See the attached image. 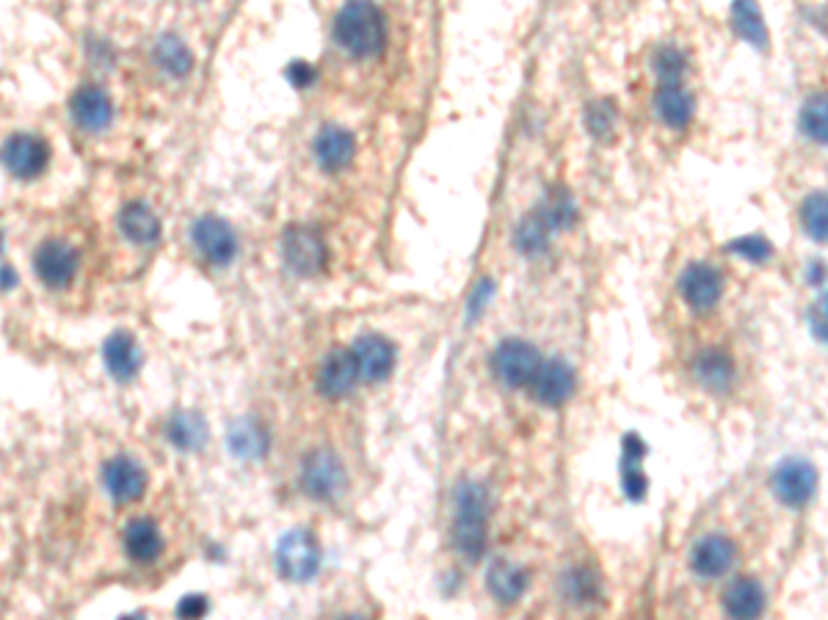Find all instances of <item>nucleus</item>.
<instances>
[{"label": "nucleus", "mask_w": 828, "mask_h": 620, "mask_svg": "<svg viewBox=\"0 0 828 620\" xmlns=\"http://www.w3.org/2000/svg\"><path fill=\"white\" fill-rule=\"evenodd\" d=\"M340 47L356 59H368L385 45V23L370 0H348L334 20Z\"/></svg>", "instance_id": "obj_1"}, {"label": "nucleus", "mask_w": 828, "mask_h": 620, "mask_svg": "<svg viewBox=\"0 0 828 620\" xmlns=\"http://www.w3.org/2000/svg\"><path fill=\"white\" fill-rule=\"evenodd\" d=\"M486 518H489V497L478 482H461L456 491V546L470 562H478L486 549Z\"/></svg>", "instance_id": "obj_2"}, {"label": "nucleus", "mask_w": 828, "mask_h": 620, "mask_svg": "<svg viewBox=\"0 0 828 620\" xmlns=\"http://www.w3.org/2000/svg\"><path fill=\"white\" fill-rule=\"evenodd\" d=\"M0 163L14 180H39L50 166V144L36 133H14L0 146Z\"/></svg>", "instance_id": "obj_3"}, {"label": "nucleus", "mask_w": 828, "mask_h": 620, "mask_svg": "<svg viewBox=\"0 0 828 620\" xmlns=\"http://www.w3.org/2000/svg\"><path fill=\"white\" fill-rule=\"evenodd\" d=\"M81 271V251L61 238H50L34 251V273L47 290H67Z\"/></svg>", "instance_id": "obj_4"}, {"label": "nucleus", "mask_w": 828, "mask_h": 620, "mask_svg": "<svg viewBox=\"0 0 828 620\" xmlns=\"http://www.w3.org/2000/svg\"><path fill=\"white\" fill-rule=\"evenodd\" d=\"M321 546H318L316 535L307 529H293L276 546V569L291 582L312 580L321 569Z\"/></svg>", "instance_id": "obj_5"}, {"label": "nucleus", "mask_w": 828, "mask_h": 620, "mask_svg": "<svg viewBox=\"0 0 828 620\" xmlns=\"http://www.w3.org/2000/svg\"><path fill=\"white\" fill-rule=\"evenodd\" d=\"M191 243L208 265L227 267L238 257V238L235 229L218 215H202L191 224Z\"/></svg>", "instance_id": "obj_6"}, {"label": "nucleus", "mask_w": 828, "mask_h": 620, "mask_svg": "<svg viewBox=\"0 0 828 620\" xmlns=\"http://www.w3.org/2000/svg\"><path fill=\"white\" fill-rule=\"evenodd\" d=\"M345 466L329 450H316L312 455L304 458L301 466V488L307 497L318 499V502H332L345 491Z\"/></svg>", "instance_id": "obj_7"}, {"label": "nucleus", "mask_w": 828, "mask_h": 620, "mask_svg": "<svg viewBox=\"0 0 828 620\" xmlns=\"http://www.w3.org/2000/svg\"><path fill=\"white\" fill-rule=\"evenodd\" d=\"M770 486H773V493L782 504H788V508H804L817 491V472L809 461L788 458L776 466Z\"/></svg>", "instance_id": "obj_8"}, {"label": "nucleus", "mask_w": 828, "mask_h": 620, "mask_svg": "<svg viewBox=\"0 0 828 620\" xmlns=\"http://www.w3.org/2000/svg\"><path fill=\"white\" fill-rule=\"evenodd\" d=\"M70 114L83 133L97 135L111 128L114 117H117V108H114V99L106 88L86 83V86H81L72 94Z\"/></svg>", "instance_id": "obj_9"}, {"label": "nucleus", "mask_w": 828, "mask_h": 620, "mask_svg": "<svg viewBox=\"0 0 828 620\" xmlns=\"http://www.w3.org/2000/svg\"><path fill=\"white\" fill-rule=\"evenodd\" d=\"M282 257H285V265L298 276H316L327 265V246L312 229L291 227L282 238Z\"/></svg>", "instance_id": "obj_10"}, {"label": "nucleus", "mask_w": 828, "mask_h": 620, "mask_svg": "<svg viewBox=\"0 0 828 620\" xmlns=\"http://www.w3.org/2000/svg\"><path fill=\"white\" fill-rule=\"evenodd\" d=\"M495 375L500 378L506 386H528L536 367L542 365V356L525 339H506L500 348L495 350Z\"/></svg>", "instance_id": "obj_11"}, {"label": "nucleus", "mask_w": 828, "mask_h": 620, "mask_svg": "<svg viewBox=\"0 0 828 620\" xmlns=\"http://www.w3.org/2000/svg\"><path fill=\"white\" fill-rule=\"evenodd\" d=\"M146 482L150 480H146L144 466L139 461L128 458V455L111 458L103 466V486L117 504L139 502L146 491Z\"/></svg>", "instance_id": "obj_12"}, {"label": "nucleus", "mask_w": 828, "mask_h": 620, "mask_svg": "<svg viewBox=\"0 0 828 620\" xmlns=\"http://www.w3.org/2000/svg\"><path fill=\"white\" fill-rule=\"evenodd\" d=\"M723 282L718 276V271L707 262H694V265L685 267V273L679 276V296L685 298L694 312H710L718 301H721Z\"/></svg>", "instance_id": "obj_13"}, {"label": "nucleus", "mask_w": 828, "mask_h": 620, "mask_svg": "<svg viewBox=\"0 0 828 620\" xmlns=\"http://www.w3.org/2000/svg\"><path fill=\"white\" fill-rule=\"evenodd\" d=\"M531 392L542 406L558 408L564 406L575 392V370L566 361H542L533 372Z\"/></svg>", "instance_id": "obj_14"}, {"label": "nucleus", "mask_w": 828, "mask_h": 620, "mask_svg": "<svg viewBox=\"0 0 828 620\" xmlns=\"http://www.w3.org/2000/svg\"><path fill=\"white\" fill-rule=\"evenodd\" d=\"M356 359V370H359V378L365 381H385L387 375L395 367V345L390 339H385L381 334H365L356 339V345L351 348Z\"/></svg>", "instance_id": "obj_15"}, {"label": "nucleus", "mask_w": 828, "mask_h": 620, "mask_svg": "<svg viewBox=\"0 0 828 620\" xmlns=\"http://www.w3.org/2000/svg\"><path fill=\"white\" fill-rule=\"evenodd\" d=\"M359 381V370H356V359L351 350L334 348L321 365V375H318V386L327 394L329 401H340Z\"/></svg>", "instance_id": "obj_16"}, {"label": "nucleus", "mask_w": 828, "mask_h": 620, "mask_svg": "<svg viewBox=\"0 0 828 620\" xmlns=\"http://www.w3.org/2000/svg\"><path fill=\"white\" fill-rule=\"evenodd\" d=\"M103 361H106V370L111 372L117 381L125 383L139 375L144 354H141L133 334H128V331H114L106 339V345H103Z\"/></svg>", "instance_id": "obj_17"}, {"label": "nucleus", "mask_w": 828, "mask_h": 620, "mask_svg": "<svg viewBox=\"0 0 828 620\" xmlns=\"http://www.w3.org/2000/svg\"><path fill=\"white\" fill-rule=\"evenodd\" d=\"M119 229H122V235L130 243L141 246V249H150V246L158 243L161 233H164L158 213L144 202L125 204L122 213H119Z\"/></svg>", "instance_id": "obj_18"}, {"label": "nucleus", "mask_w": 828, "mask_h": 620, "mask_svg": "<svg viewBox=\"0 0 828 620\" xmlns=\"http://www.w3.org/2000/svg\"><path fill=\"white\" fill-rule=\"evenodd\" d=\"M735 544L723 535H707L699 544L694 546V555H690V565L699 576H723L726 571L735 565Z\"/></svg>", "instance_id": "obj_19"}, {"label": "nucleus", "mask_w": 828, "mask_h": 620, "mask_svg": "<svg viewBox=\"0 0 828 620\" xmlns=\"http://www.w3.org/2000/svg\"><path fill=\"white\" fill-rule=\"evenodd\" d=\"M166 439L177 450H182V453H197V450H204V444L211 441V428H208L202 414L177 412L166 422Z\"/></svg>", "instance_id": "obj_20"}, {"label": "nucleus", "mask_w": 828, "mask_h": 620, "mask_svg": "<svg viewBox=\"0 0 828 620\" xmlns=\"http://www.w3.org/2000/svg\"><path fill=\"white\" fill-rule=\"evenodd\" d=\"M227 446L238 461H260L269 453V430L257 419H238L229 428Z\"/></svg>", "instance_id": "obj_21"}, {"label": "nucleus", "mask_w": 828, "mask_h": 620, "mask_svg": "<svg viewBox=\"0 0 828 620\" xmlns=\"http://www.w3.org/2000/svg\"><path fill=\"white\" fill-rule=\"evenodd\" d=\"M356 141L345 128H323L316 139V157L327 171H340L354 160Z\"/></svg>", "instance_id": "obj_22"}, {"label": "nucleus", "mask_w": 828, "mask_h": 620, "mask_svg": "<svg viewBox=\"0 0 828 620\" xmlns=\"http://www.w3.org/2000/svg\"><path fill=\"white\" fill-rule=\"evenodd\" d=\"M152 61L169 78H186L193 70V52L180 36L164 34L152 45Z\"/></svg>", "instance_id": "obj_23"}, {"label": "nucleus", "mask_w": 828, "mask_h": 620, "mask_svg": "<svg viewBox=\"0 0 828 620\" xmlns=\"http://www.w3.org/2000/svg\"><path fill=\"white\" fill-rule=\"evenodd\" d=\"M654 110L669 128H685L694 117V99L679 83H663L654 94Z\"/></svg>", "instance_id": "obj_24"}, {"label": "nucleus", "mask_w": 828, "mask_h": 620, "mask_svg": "<svg viewBox=\"0 0 828 620\" xmlns=\"http://www.w3.org/2000/svg\"><path fill=\"white\" fill-rule=\"evenodd\" d=\"M125 551L135 562H152L164 551V538L150 518H133L125 529Z\"/></svg>", "instance_id": "obj_25"}, {"label": "nucleus", "mask_w": 828, "mask_h": 620, "mask_svg": "<svg viewBox=\"0 0 828 620\" xmlns=\"http://www.w3.org/2000/svg\"><path fill=\"white\" fill-rule=\"evenodd\" d=\"M489 591L500 604L520 601L528 591V571L508 560H497L489 569Z\"/></svg>", "instance_id": "obj_26"}, {"label": "nucleus", "mask_w": 828, "mask_h": 620, "mask_svg": "<svg viewBox=\"0 0 828 620\" xmlns=\"http://www.w3.org/2000/svg\"><path fill=\"white\" fill-rule=\"evenodd\" d=\"M696 378H699V383L705 389L723 394L735 381V365H732V359L723 350H705L696 359Z\"/></svg>", "instance_id": "obj_27"}, {"label": "nucleus", "mask_w": 828, "mask_h": 620, "mask_svg": "<svg viewBox=\"0 0 828 620\" xmlns=\"http://www.w3.org/2000/svg\"><path fill=\"white\" fill-rule=\"evenodd\" d=\"M723 609L732 615V618H757L765 609V593L759 587V582L754 580H735L726 587V596H723Z\"/></svg>", "instance_id": "obj_28"}, {"label": "nucleus", "mask_w": 828, "mask_h": 620, "mask_svg": "<svg viewBox=\"0 0 828 620\" xmlns=\"http://www.w3.org/2000/svg\"><path fill=\"white\" fill-rule=\"evenodd\" d=\"M732 23H735L737 34L746 41H752L757 50L768 47V28H765V20L762 14H759L757 0H735V7H732Z\"/></svg>", "instance_id": "obj_29"}, {"label": "nucleus", "mask_w": 828, "mask_h": 620, "mask_svg": "<svg viewBox=\"0 0 828 620\" xmlns=\"http://www.w3.org/2000/svg\"><path fill=\"white\" fill-rule=\"evenodd\" d=\"M549 224L542 218V215H531V218H525L517 227V249L522 251V254L528 257H539L547 251V243H549Z\"/></svg>", "instance_id": "obj_30"}, {"label": "nucleus", "mask_w": 828, "mask_h": 620, "mask_svg": "<svg viewBox=\"0 0 828 620\" xmlns=\"http://www.w3.org/2000/svg\"><path fill=\"white\" fill-rule=\"evenodd\" d=\"M801 130H804L806 139L812 141H826L828 130V117H826V94H815L809 103L801 110Z\"/></svg>", "instance_id": "obj_31"}, {"label": "nucleus", "mask_w": 828, "mask_h": 620, "mask_svg": "<svg viewBox=\"0 0 828 620\" xmlns=\"http://www.w3.org/2000/svg\"><path fill=\"white\" fill-rule=\"evenodd\" d=\"M801 224H804L806 235L817 243H826V196L823 193H812L801 207Z\"/></svg>", "instance_id": "obj_32"}, {"label": "nucleus", "mask_w": 828, "mask_h": 620, "mask_svg": "<svg viewBox=\"0 0 828 620\" xmlns=\"http://www.w3.org/2000/svg\"><path fill=\"white\" fill-rule=\"evenodd\" d=\"M544 220L549 224V229H564V227H572V220H575V204H572V196L566 191H553L549 193L547 204H544L542 213Z\"/></svg>", "instance_id": "obj_33"}, {"label": "nucleus", "mask_w": 828, "mask_h": 620, "mask_svg": "<svg viewBox=\"0 0 828 620\" xmlns=\"http://www.w3.org/2000/svg\"><path fill=\"white\" fill-rule=\"evenodd\" d=\"M652 67L665 83H677L685 72V56L674 45H663L654 52Z\"/></svg>", "instance_id": "obj_34"}, {"label": "nucleus", "mask_w": 828, "mask_h": 620, "mask_svg": "<svg viewBox=\"0 0 828 620\" xmlns=\"http://www.w3.org/2000/svg\"><path fill=\"white\" fill-rule=\"evenodd\" d=\"M600 593V585H596V576L591 571L578 569L569 571L566 574V596L575 598V601H591Z\"/></svg>", "instance_id": "obj_35"}, {"label": "nucleus", "mask_w": 828, "mask_h": 620, "mask_svg": "<svg viewBox=\"0 0 828 620\" xmlns=\"http://www.w3.org/2000/svg\"><path fill=\"white\" fill-rule=\"evenodd\" d=\"M622 482H625V493L630 499L647 497V475L641 472V464H627L622 461Z\"/></svg>", "instance_id": "obj_36"}, {"label": "nucleus", "mask_w": 828, "mask_h": 620, "mask_svg": "<svg viewBox=\"0 0 828 620\" xmlns=\"http://www.w3.org/2000/svg\"><path fill=\"white\" fill-rule=\"evenodd\" d=\"M732 251H737V254L746 257V260H752V262H768L770 257H773V249H770V243L765 238L735 240V243H732Z\"/></svg>", "instance_id": "obj_37"}, {"label": "nucleus", "mask_w": 828, "mask_h": 620, "mask_svg": "<svg viewBox=\"0 0 828 620\" xmlns=\"http://www.w3.org/2000/svg\"><path fill=\"white\" fill-rule=\"evenodd\" d=\"M589 130L594 135H600V139H602V135L611 133V130H613V110H611V105H607V103L591 105V110H589Z\"/></svg>", "instance_id": "obj_38"}, {"label": "nucleus", "mask_w": 828, "mask_h": 620, "mask_svg": "<svg viewBox=\"0 0 828 620\" xmlns=\"http://www.w3.org/2000/svg\"><path fill=\"white\" fill-rule=\"evenodd\" d=\"M312 78H316L312 64H304V61H296V64H291V70H287V81L296 88H307L309 83H312Z\"/></svg>", "instance_id": "obj_39"}, {"label": "nucleus", "mask_w": 828, "mask_h": 620, "mask_svg": "<svg viewBox=\"0 0 828 620\" xmlns=\"http://www.w3.org/2000/svg\"><path fill=\"white\" fill-rule=\"evenodd\" d=\"M647 455V444H643V439H638V436H627L625 439V455H622V461H627V464H641V458Z\"/></svg>", "instance_id": "obj_40"}, {"label": "nucleus", "mask_w": 828, "mask_h": 620, "mask_svg": "<svg viewBox=\"0 0 828 620\" xmlns=\"http://www.w3.org/2000/svg\"><path fill=\"white\" fill-rule=\"evenodd\" d=\"M204 612H208V601L202 596H186L177 607V615H182V618H199Z\"/></svg>", "instance_id": "obj_41"}, {"label": "nucleus", "mask_w": 828, "mask_h": 620, "mask_svg": "<svg viewBox=\"0 0 828 620\" xmlns=\"http://www.w3.org/2000/svg\"><path fill=\"white\" fill-rule=\"evenodd\" d=\"M492 293V282H481L478 285V293L473 296V301H470V314H478L481 312V303H486V298H489Z\"/></svg>", "instance_id": "obj_42"}]
</instances>
